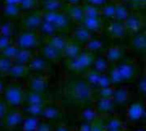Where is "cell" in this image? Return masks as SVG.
Listing matches in <instances>:
<instances>
[{"label": "cell", "instance_id": "cell-41", "mask_svg": "<svg viewBox=\"0 0 146 131\" xmlns=\"http://www.w3.org/2000/svg\"><path fill=\"white\" fill-rule=\"evenodd\" d=\"M6 108H7L6 104L0 101V118H2L6 113Z\"/></svg>", "mask_w": 146, "mask_h": 131}, {"label": "cell", "instance_id": "cell-37", "mask_svg": "<svg viewBox=\"0 0 146 131\" xmlns=\"http://www.w3.org/2000/svg\"><path fill=\"white\" fill-rule=\"evenodd\" d=\"M112 96H114V100L115 101H123L127 100V92L124 89H120L118 90H115V92H114Z\"/></svg>", "mask_w": 146, "mask_h": 131}, {"label": "cell", "instance_id": "cell-9", "mask_svg": "<svg viewBox=\"0 0 146 131\" xmlns=\"http://www.w3.org/2000/svg\"><path fill=\"white\" fill-rule=\"evenodd\" d=\"M70 21L71 20L67 15L66 12L62 10V11H58L55 13L54 17L50 23H52L55 26L57 32H63L68 29V27L69 26Z\"/></svg>", "mask_w": 146, "mask_h": 131}, {"label": "cell", "instance_id": "cell-22", "mask_svg": "<svg viewBox=\"0 0 146 131\" xmlns=\"http://www.w3.org/2000/svg\"><path fill=\"white\" fill-rule=\"evenodd\" d=\"M130 12L127 7L123 3H115V16L114 20L124 22L125 20L129 15Z\"/></svg>", "mask_w": 146, "mask_h": 131}, {"label": "cell", "instance_id": "cell-16", "mask_svg": "<svg viewBox=\"0 0 146 131\" xmlns=\"http://www.w3.org/2000/svg\"><path fill=\"white\" fill-rule=\"evenodd\" d=\"M43 57L47 61H56L60 60L62 57V52L49 44H45L41 49Z\"/></svg>", "mask_w": 146, "mask_h": 131}, {"label": "cell", "instance_id": "cell-44", "mask_svg": "<svg viewBox=\"0 0 146 131\" xmlns=\"http://www.w3.org/2000/svg\"><path fill=\"white\" fill-rule=\"evenodd\" d=\"M64 2L66 1L68 4H79L82 0H63Z\"/></svg>", "mask_w": 146, "mask_h": 131}, {"label": "cell", "instance_id": "cell-21", "mask_svg": "<svg viewBox=\"0 0 146 131\" xmlns=\"http://www.w3.org/2000/svg\"><path fill=\"white\" fill-rule=\"evenodd\" d=\"M123 55V49H121V47L120 46H111L107 50H106V54H105V58L106 60L110 62H117L119 61L120 59H121Z\"/></svg>", "mask_w": 146, "mask_h": 131}, {"label": "cell", "instance_id": "cell-12", "mask_svg": "<svg viewBox=\"0 0 146 131\" xmlns=\"http://www.w3.org/2000/svg\"><path fill=\"white\" fill-rule=\"evenodd\" d=\"M1 13L8 20H12L20 18L22 15V10L19 6L8 3H3V5L1 6Z\"/></svg>", "mask_w": 146, "mask_h": 131}, {"label": "cell", "instance_id": "cell-46", "mask_svg": "<svg viewBox=\"0 0 146 131\" xmlns=\"http://www.w3.org/2000/svg\"><path fill=\"white\" fill-rule=\"evenodd\" d=\"M122 1V3H128V2H132V0H121Z\"/></svg>", "mask_w": 146, "mask_h": 131}, {"label": "cell", "instance_id": "cell-25", "mask_svg": "<svg viewBox=\"0 0 146 131\" xmlns=\"http://www.w3.org/2000/svg\"><path fill=\"white\" fill-rule=\"evenodd\" d=\"M115 16V3H106L104 5L100 7V17L107 20H114Z\"/></svg>", "mask_w": 146, "mask_h": 131}, {"label": "cell", "instance_id": "cell-36", "mask_svg": "<svg viewBox=\"0 0 146 131\" xmlns=\"http://www.w3.org/2000/svg\"><path fill=\"white\" fill-rule=\"evenodd\" d=\"M142 113H143V109L139 104L132 106L130 112H129V115L131 117V119H133V120L139 118L141 117Z\"/></svg>", "mask_w": 146, "mask_h": 131}, {"label": "cell", "instance_id": "cell-30", "mask_svg": "<svg viewBox=\"0 0 146 131\" xmlns=\"http://www.w3.org/2000/svg\"><path fill=\"white\" fill-rule=\"evenodd\" d=\"M13 64H14L13 61L3 55H0V75L8 76Z\"/></svg>", "mask_w": 146, "mask_h": 131}, {"label": "cell", "instance_id": "cell-20", "mask_svg": "<svg viewBox=\"0 0 146 131\" xmlns=\"http://www.w3.org/2000/svg\"><path fill=\"white\" fill-rule=\"evenodd\" d=\"M68 40L63 36V35H61V34H55V35H52L50 37L48 38V41H47V44L61 50L62 52L63 49L65 48L66 44L68 43Z\"/></svg>", "mask_w": 146, "mask_h": 131}, {"label": "cell", "instance_id": "cell-26", "mask_svg": "<svg viewBox=\"0 0 146 131\" xmlns=\"http://www.w3.org/2000/svg\"><path fill=\"white\" fill-rule=\"evenodd\" d=\"M15 32V21L12 20H7L4 22H2L0 25V35L12 38Z\"/></svg>", "mask_w": 146, "mask_h": 131}, {"label": "cell", "instance_id": "cell-15", "mask_svg": "<svg viewBox=\"0 0 146 131\" xmlns=\"http://www.w3.org/2000/svg\"><path fill=\"white\" fill-rule=\"evenodd\" d=\"M29 71H32L35 73H42L48 67L47 60L44 57H33L32 60L27 64Z\"/></svg>", "mask_w": 146, "mask_h": 131}, {"label": "cell", "instance_id": "cell-43", "mask_svg": "<svg viewBox=\"0 0 146 131\" xmlns=\"http://www.w3.org/2000/svg\"><path fill=\"white\" fill-rule=\"evenodd\" d=\"M146 0H132V3H134L135 6H138V7H144L145 4Z\"/></svg>", "mask_w": 146, "mask_h": 131}, {"label": "cell", "instance_id": "cell-38", "mask_svg": "<svg viewBox=\"0 0 146 131\" xmlns=\"http://www.w3.org/2000/svg\"><path fill=\"white\" fill-rule=\"evenodd\" d=\"M12 43H13L12 38L0 35V52H2L5 48H7L8 46H9Z\"/></svg>", "mask_w": 146, "mask_h": 131}, {"label": "cell", "instance_id": "cell-14", "mask_svg": "<svg viewBox=\"0 0 146 131\" xmlns=\"http://www.w3.org/2000/svg\"><path fill=\"white\" fill-rule=\"evenodd\" d=\"M80 25L92 33H97L101 32L103 27V22L101 18L84 17Z\"/></svg>", "mask_w": 146, "mask_h": 131}, {"label": "cell", "instance_id": "cell-13", "mask_svg": "<svg viewBox=\"0 0 146 131\" xmlns=\"http://www.w3.org/2000/svg\"><path fill=\"white\" fill-rule=\"evenodd\" d=\"M66 14L71 21L80 25L84 18L81 5L79 4H68L66 9Z\"/></svg>", "mask_w": 146, "mask_h": 131}, {"label": "cell", "instance_id": "cell-17", "mask_svg": "<svg viewBox=\"0 0 146 131\" xmlns=\"http://www.w3.org/2000/svg\"><path fill=\"white\" fill-rule=\"evenodd\" d=\"M81 52V48L80 45L73 41H69L68 42V43L66 44L65 48L62 50V57H65L68 60H71L73 58H75Z\"/></svg>", "mask_w": 146, "mask_h": 131}, {"label": "cell", "instance_id": "cell-48", "mask_svg": "<svg viewBox=\"0 0 146 131\" xmlns=\"http://www.w3.org/2000/svg\"><path fill=\"white\" fill-rule=\"evenodd\" d=\"M1 23H2V20H1V18H0V25H1Z\"/></svg>", "mask_w": 146, "mask_h": 131}, {"label": "cell", "instance_id": "cell-45", "mask_svg": "<svg viewBox=\"0 0 146 131\" xmlns=\"http://www.w3.org/2000/svg\"><path fill=\"white\" fill-rule=\"evenodd\" d=\"M4 91V84L2 81H0V94H2Z\"/></svg>", "mask_w": 146, "mask_h": 131}, {"label": "cell", "instance_id": "cell-24", "mask_svg": "<svg viewBox=\"0 0 146 131\" xmlns=\"http://www.w3.org/2000/svg\"><path fill=\"white\" fill-rule=\"evenodd\" d=\"M33 57V52L30 49H19L15 60L14 63L16 64H21V65H27L29 61Z\"/></svg>", "mask_w": 146, "mask_h": 131}, {"label": "cell", "instance_id": "cell-39", "mask_svg": "<svg viewBox=\"0 0 146 131\" xmlns=\"http://www.w3.org/2000/svg\"><path fill=\"white\" fill-rule=\"evenodd\" d=\"M106 3H108V0H86V3L96 6V7H102Z\"/></svg>", "mask_w": 146, "mask_h": 131}, {"label": "cell", "instance_id": "cell-29", "mask_svg": "<svg viewBox=\"0 0 146 131\" xmlns=\"http://www.w3.org/2000/svg\"><path fill=\"white\" fill-rule=\"evenodd\" d=\"M92 66L93 70L99 72L100 74H105L109 69V61L105 57H99L97 60H94Z\"/></svg>", "mask_w": 146, "mask_h": 131}, {"label": "cell", "instance_id": "cell-28", "mask_svg": "<svg viewBox=\"0 0 146 131\" xmlns=\"http://www.w3.org/2000/svg\"><path fill=\"white\" fill-rule=\"evenodd\" d=\"M37 32H40L41 34L44 35L47 38L57 33V30L55 27V26L52 23L45 21V20L42 21V23H41V25H40V26Z\"/></svg>", "mask_w": 146, "mask_h": 131}, {"label": "cell", "instance_id": "cell-8", "mask_svg": "<svg viewBox=\"0 0 146 131\" xmlns=\"http://www.w3.org/2000/svg\"><path fill=\"white\" fill-rule=\"evenodd\" d=\"M127 32L132 33H137L141 31L143 27L142 18L136 14H129L127 18L123 22Z\"/></svg>", "mask_w": 146, "mask_h": 131}, {"label": "cell", "instance_id": "cell-35", "mask_svg": "<svg viewBox=\"0 0 146 131\" xmlns=\"http://www.w3.org/2000/svg\"><path fill=\"white\" fill-rule=\"evenodd\" d=\"M113 98H102L99 101V104H98V107L100 111L102 112H107L112 108L113 106Z\"/></svg>", "mask_w": 146, "mask_h": 131}, {"label": "cell", "instance_id": "cell-11", "mask_svg": "<svg viewBox=\"0 0 146 131\" xmlns=\"http://www.w3.org/2000/svg\"><path fill=\"white\" fill-rule=\"evenodd\" d=\"M107 32L110 37L115 38H122L127 35V32L124 23L116 21V20L110 21L108 26Z\"/></svg>", "mask_w": 146, "mask_h": 131}, {"label": "cell", "instance_id": "cell-2", "mask_svg": "<svg viewBox=\"0 0 146 131\" xmlns=\"http://www.w3.org/2000/svg\"><path fill=\"white\" fill-rule=\"evenodd\" d=\"M135 73V67L132 63L123 62L115 66L110 73L111 84H118L131 79Z\"/></svg>", "mask_w": 146, "mask_h": 131}, {"label": "cell", "instance_id": "cell-40", "mask_svg": "<svg viewBox=\"0 0 146 131\" xmlns=\"http://www.w3.org/2000/svg\"><path fill=\"white\" fill-rule=\"evenodd\" d=\"M90 131H105L104 129V126L100 123H94L92 126L91 127Z\"/></svg>", "mask_w": 146, "mask_h": 131}, {"label": "cell", "instance_id": "cell-1", "mask_svg": "<svg viewBox=\"0 0 146 131\" xmlns=\"http://www.w3.org/2000/svg\"><path fill=\"white\" fill-rule=\"evenodd\" d=\"M68 97L80 104L88 103L92 98V87L83 79H71L65 85Z\"/></svg>", "mask_w": 146, "mask_h": 131}, {"label": "cell", "instance_id": "cell-7", "mask_svg": "<svg viewBox=\"0 0 146 131\" xmlns=\"http://www.w3.org/2000/svg\"><path fill=\"white\" fill-rule=\"evenodd\" d=\"M48 86V80L42 73H35L29 79V87L31 92L42 94Z\"/></svg>", "mask_w": 146, "mask_h": 131}, {"label": "cell", "instance_id": "cell-47", "mask_svg": "<svg viewBox=\"0 0 146 131\" xmlns=\"http://www.w3.org/2000/svg\"><path fill=\"white\" fill-rule=\"evenodd\" d=\"M39 1H40V3H41V2H45V1H48V0H38V2H39Z\"/></svg>", "mask_w": 146, "mask_h": 131}, {"label": "cell", "instance_id": "cell-31", "mask_svg": "<svg viewBox=\"0 0 146 131\" xmlns=\"http://www.w3.org/2000/svg\"><path fill=\"white\" fill-rule=\"evenodd\" d=\"M19 49H20L19 48H17L14 43H12L9 46H8L7 48H5L2 52H0V55H3L6 58H9L14 61Z\"/></svg>", "mask_w": 146, "mask_h": 131}, {"label": "cell", "instance_id": "cell-6", "mask_svg": "<svg viewBox=\"0 0 146 131\" xmlns=\"http://www.w3.org/2000/svg\"><path fill=\"white\" fill-rule=\"evenodd\" d=\"M3 94L7 104L14 107L20 106L25 99L24 92L17 85L8 86L6 89H4Z\"/></svg>", "mask_w": 146, "mask_h": 131}, {"label": "cell", "instance_id": "cell-33", "mask_svg": "<svg viewBox=\"0 0 146 131\" xmlns=\"http://www.w3.org/2000/svg\"><path fill=\"white\" fill-rule=\"evenodd\" d=\"M38 3V0H22L19 7L22 11H33L37 9Z\"/></svg>", "mask_w": 146, "mask_h": 131}, {"label": "cell", "instance_id": "cell-3", "mask_svg": "<svg viewBox=\"0 0 146 131\" xmlns=\"http://www.w3.org/2000/svg\"><path fill=\"white\" fill-rule=\"evenodd\" d=\"M13 43L21 49H30L36 48L38 43V35L37 31L22 30L13 41Z\"/></svg>", "mask_w": 146, "mask_h": 131}, {"label": "cell", "instance_id": "cell-32", "mask_svg": "<svg viewBox=\"0 0 146 131\" xmlns=\"http://www.w3.org/2000/svg\"><path fill=\"white\" fill-rule=\"evenodd\" d=\"M103 48V43L98 38H92L87 43H86V49L91 53L100 50Z\"/></svg>", "mask_w": 146, "mask_h": 131}, {"label": "cell", "instance_id": "cell-4", "mask_svg": "<svg viewBox=\"0 0 146 131\" xmlns=\"http://www.w3.org/2000/svg\"><path fill=\"white\" fill-rule=\"evenodd\" d=\"M94 61L93 54L86 50L81 51L75 58L68 60V67L74 72H83L89 69Z\"/></svg>", "mask_w": 146, "mask_h": 131}, {"label": "cell", "instance_id": "cell-42", "mask_svg": "<svg viewBox=\"0 0 146 131\" xmlns=\"http://www.w3.org/2000/svg\"><path fill=\"white\" fill-rule=\"evenodd\" d=\"M22 0H3V3H8V4H14L19 6Z\"/></svg>", "mask_w": 146, "mask_h": 131}, {"label": "cell", "instance_id": "cell-5", "mask_svg": "<svg viewBox=\"0 0 146 131\" xmlns=\"http://www.w3.org/2000/svg\"><path fill=\"white\" fill-rule=\"evenodd\" d=\"M43 21L41 11H27L21 16V26L22 30L38 31Z\"/></svg>", "mask_w": 146, "mask_h": 131}, {"label": "cell", "instance_id": "cell-18", "mask_svg": "<svg viewBox=\"0 0 146 131\" xmlns=\"http://www.w3.org/2000/svg\"><path fill=\"white\" fill-rule=\"evenodd\" d=\"M41 6L40 11L44 12H58L62 11L64 8L63 0H48L39 3Z\"/></svg>", "mask_w": 146, "mask_h": 131}, {"label": "cell", "instance_id": "cell-23", "mask_svg": "<svg viewBox=\"0 0 146 131\" xmlns=\"http://www.w3.org/2000/svg\"><path fill=\"white\" fill-rule=\"evenodd\" d=\"M130 45L136 50H145L146 48V38L145 33H134L131 38Z\"/></svg>", "mask_w": 146, "mask_h": 131}, {"label": "cell", "instance_id": "cell-34", "mask_svg": "<svg viewBox=\"0 0 146 131\" xmlns=\"http://www.w3.org/2000/svg\"><path fill=\"white\" fill-rule=\"evenodd\" d=\"M20 120H21V115L19 114V113H16V112L10 113L8 114L6 118V124L9 127L15 126L20 122Z\"/></svg>", "mask_w": 146, "mask_h": 131}, {"label": "cell", "instance_id": "cell-19", "mask_svg": "<svg viewBox=\"0 0 146 131\" xmlns=\"http://www.w3.org/2000/svg\"><path fill=\"white\" fill-rule=\"evenodd\" d=\"M29 68L27 65H21V64H16L14 63L9 70V75L11 78H21L26 77L29 72Z\"/></svg>", "mask_w": 146, "mask_h": 131}, {"label": "cell", "instance_id": "cell-10", "mask_svg": "<svg viewBox=\"0 0 146 131\" xmlns=\"http://www.w3.org/2000/svg\"><path fill=\"white\" fill-rule=\"evenodd\" d=\"M92 38V33L87 31L81 25H79L73 30V39L79 44H86Z\"/></svg>", "mask_w": 146, "mask_h": 131}, {"label": "cell", "instance_id": "cell-27", "mask_svg": "<svg viewBox=\"0 0 146 131\" xmlns=\"http://www.w3.org/2000/svg\"><path fill=\"white\" fill-rule=\"evenodd\" d=\"M82 11L84 14V17L88 18H101L100 17V8L96 7L88 3H86L81 5Z\"/></svg>", "mask_w": 146, "mask_h": 131}]
</instances>
